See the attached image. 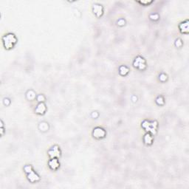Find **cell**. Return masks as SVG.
<instances>
[{
    "label": "cell",
    "instance_id": "4fadbf2b",
    "mask_svg": "<svg viewBox=\"0 0 189 189\" xmlns=\"http://www.w3.org/2000/svg\"><path fill=\"white\" fill-rule=\"evenodd\" d=\"M156 102H157V104L158 105H161L160 102H162L163 104H164V98H163L162 96H159L158 98H157V100H156Z\"/></svg>",
    "mask_w": 189,
    "mask_h": 189
},
{
    "label": "cell",
    "instance_id": "9c48e42d",
    "mask_svg": "<svg viewBox=\"0 0 189 189\" xmlns=\"http://www.w3.org/2000/svg\"><path fill=\"white\" fill-rule=\"evenodd\" d=\"M47 110L46 105L44 104L43 102L39 103V104L37 105L36 108H35V112L38 115H44Z\"/></svg>",
    "mask_w": 189,
    "mask_h": 189
},
{
    "label": "cell",
    "instance_id": "ba28073f",
    "mask_svg": "<svg viewBox=\"0 0 189 189\" xmlns=\"http://www.w3.org/2000/svg\"><path fill=\"white\" fill-rule=\"evenodd\" d=\"M27 179H28V180H29L30 182H31V183H35V182L39 181L40 178H39V175L37 174L33 170L32 172L27 174Z\"/></svg>",
    "mask_w": 189,
    "mask_h": 189
},
{
    "label": "cell",
    "instance_id": "52a82bcc",
    "mask_svg": "<svg viewBox=\"0 0 189 189\" xmlns=\"http://www.w3.org/2000/svg\"><path fill=\"white\" fill-rule=\"evenodd\" d=\"M48 165L52 170H57L60 166L58 158H51V160L48 162Z\"/></svg>",
    "mask_w": 189,
    "mask_h": 189
},
{
    "label": "cell",
    "instance_id": "6da1fadb",
    "mask_svg": "<svg viewBox=\"0 0 189 189\" xmlns=\"http://www.w3.org/2000/svg\"><path fill=\"white\" fill-rule=\"evenodd\" d=\"M2 42H3L4 47L6 50H10L15 46V44L17 42V38L16 35L13 33H8L3 36L2 38Z\"/></svg>",
    "mask_w": 189,
    "mask_h": 189
},
{
    "label": "cell",
    "instance_id": "5b68a950",
    "mask_svg": "<svg viewBox=\"0 0 189 189\" xmlns=\"http://www.w3.org/2000/svg\"><path fill=\"white\" fill-rule=\"evenodd\" d=\"M48 154L50 158H58L61 156V151L58 146H54L48 151Z\"/></svg>",
    "mask_w": 189,
    "mask_h": 189
},
{
    "label": "cell",
    "instance_id": "8fae6325",
    "mask_svg": "<svg viewBox=\"0 0 189 189\" xmlns=\"http://www.w3.org/2000/svg\"><path fill=\"white\" fill-rule=\"evenodd\" d=\"M154 135H151V134L149 133L148 132L147 134H146L143 138V141H144L145 144L148 145V146H150L153 143V140H154Z\"/></svg>",
    "mask_w": 189,
    "mask_h": 189
},
{
    "label": "cell",
    "instance_id": "30bf717a",
    "mask_svg": "<svg viewBox=\"0 0 189 189\" xmlns=\"http://www.w3.org/2000/svg\"><path fill=\"white\" fill-rule=\"evenodd\" d=\"M179 31H180V32L183 33H188V20H186V22H182L181 24H179Z\"/></svg>",
    "mask_w": 189,
    "mask_h": 189
},
{
    "label": "cell",
    "instance_id": "8992f818",
    "mask_svg": "<svg viewBox=\"0 0 189 189\" xmlns=\"http://www.w3.org/2000/svg\"><path fill=\"white\" fill-rule=\"evenodd\" d=\"M93 12L97 17H101L104 13V8H103L102 5L94 4V6H93Z\"/></svg>",
    "mask_w": 189,
    "mask_h": 189
},
{
    "label": "cell",
    "instance_id": "3957f363",
    "mask_svg": "<svg viewBox=\"0 0 189 189\" xmlns=\"http://www.w3.org/2000/svg\"><path fill=\"white\" fill-rule=\"evenodd\" d=\"M133 64L135 67L138 68V69H140V70H143V69H144L146 67V61H145L144 58H143V57H141V56H138V57H137V58H135Z\"/></svg>",
    "mask_w": 189,
    "mask_h": 189
},
{
    "label": "cell",
    "instance_id": "7a4b0ae2",
    "mask_svg": "<svg viewBox=\"0 0 189 189\" xmlns=\"http://www.w3.org/2000/svg\"><path fill=\"white\" fill-rule=\"evenodd\" d=\"M142 127L146 130L147 132L151 134V135H155L157 132V126H158V123L157 121L154 120V121H149V120H144L142 123Z\"/></svg>",
    "mask_w": 189,
    "mask_h": 189
},
{
    "label": "cell",
    "instance_id": "277c9868",
    "mask_svg": "<svg viewBox=\"0 0 189 189\" xmlns=\"http://www.w3.org/2000/svg\"><path fill=\"white\" fill-rule=\"evenodd\" d=\"M93 137L96 139H102L106 137V132L104 129L101 128V127H97V128L94 129L92 132Z\"/></svg>",
    "mask_w": 189,
    "mask_h": 189
},
{
    "label": "cell",
    "instance_id": "9a60e30c",
    "mask_svg": "<svg viewBox=\"0 0 189 189\" xmlns=\"http://www.w3.org/2000/svg\"><path fill=\"white\" fill-rule=\"evenodd\" d=\"M44 99H45L43 95H42H42L40 94V95H39V96H38V101H39L40 103L44 101Z\"/></svg>",
    "mask_w": 189,
    "mask_h": 189
},
{
    "label": "cell",
    "instance_id": "7c38bea8",
    "mask_svg": "<svg viewBox=\"0 0 189 189\" xmlns=\"http://www.w3.org/2000/svg\"><path fill=\"white\" fill-rule=\"evenodd\" d=\"M129 69L126 66H121L119 69V72L121 75H126L129 73Z\"/></svg>",
    "mask_w": 189,
    "mask_h": 189
},
{
    "label": "cell",
    "instance_id": "5bb4252c",
    "mask_svg": "<svg viewBox=\"0 0 189 189\" xmlns=\"http://www.w3.org/2000/svg\"><path fill=\"white\" fill-rule=\"evenodd\" d=\"M139 3L141 4V5L146 6V5H150L151 3H152V1H149V2H143V1H142V2H139Z\"/></svg>",
    "mask_w": 189,
    "mask_h": 189
}]
</instances>
